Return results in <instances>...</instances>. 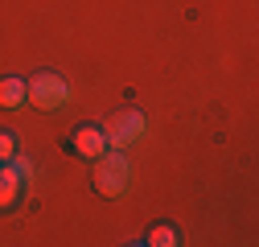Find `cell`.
Here are the masks:
<instances>
[{
    "instance_id": "cell-1",
    "label": "cell",
    "mask_w": 259,
    "mask_h": 247,
    "mask_svg": "<svg viewBox=\"0 0 259 247\" xmlns=\"http://www.w3.org/2000/svg\"><path fill=\"white\" fill-rule=\"evenodd\" d=\"M95 161H99L95 165V190L103 198H115V194H123L127 185H132V165H127L123 148H111V152H103V157H95Z\"/></svg>"
},
{
    "instance_id": "cell-2",
    "label": "cell",
    "mask_w": 259,
    "mask_h": 247,
    "mask_svg": "<svg viewBox=\"0 0 259 247\" xmlns=\"http://www.w3.org/2000/svg\"><path fill=\"white\" fill-rule=\"evenodd\" d=\"M25 99L41 111H58V107L70 103V83L58 78V74H33L25 83Z\"/></svg>"
},
{
    "instance_id": "cell-3",
    "label": "cell",
    "mask_w": 259,
    "mask_h": 247,
    "mask_svg": "<svg viewBox=\"0 0 259 247\" xmlns=\"http://www.w3.org/2000/svg\"><path fill=\"white\" fill-rule=\"evenodd\" d=\"M144 115L136 111V107H127V111H115L107 124H103V136H107V144L111 148H127V144H136L140 136H144Z\"/></svg>"
},
{
    "instance_id": "cell-4",
    "label": "cell",
    "mask_w": 259,
    "mask_h": 247,
    "mask_svg": "<svg viewBox=\"0 0 259 247\" xmlns=\"http://www.w3.org/2000/svg\"><path fill=\"white\" fill-rule=\"evenodd\" d=\"M74 152H78V157H87V161L103 157V152H107V136H103V128H95V124L78 128V132H74Z\"/></svg>"
},
{
    "instance_id": "cell-5",
    "label": "cell",
    "mask_w": 259,
    "mask_h": 247,
    "mask_svg": "<svg viewBox=\"0 0 259 247\" xmlns=\"http://www.w3.org/2000/svg\"><path fill=\"white\" fill-rule=\"evenodd\" d=\"M21 177H17V169L9 165V161H0V210H9V206H17V198H21Z\"/></svg>"
},
{
    "instance_id": "cell-6",
    "label": "cell",
    "mask_w": 259,
    "mask_h": 247,
    "mask_svg": "<svg viewBox=\"0 0 259 247\" xmlns=\"http://www.w3.org/2000/svg\"><path fill=\"white\" fill-rule=\"evenodd\" d=\"M0 107H9V111L25 107V83L21 78H5L0 83Z\"/></svg>"
},
{
    "instance_id": "cell-7",
    "label": "cell",
    "mask_w": 259,
    "mask_h": 247,
    "mask_svg": "<svg viewBox=\"0 0 259 247\" xmlns=\"http://www.w3.org/2000/svg\"><path fill=\"white\" fill-rule=\"evenodd\" d=\"M148 243H152V247H177L181 239H177V231H173V227H152Z\"/></svg>"
},
{
    "instance_id": "cell-8",
    "label": "cell",
    "mask_w": 259,
    "mask_h": 247,
    "mask_svg": "<svg viewBox=\"0 0 259 247\" xmlns=\"http://www.w3.org/2000/svg\"><path fill=\"white\" fill-rule=\"evenodd\" d=\"M9 165L17 169V177H21V181H29V177H33V161H29L25 152H13V157H9Z\"/></svg>"
},
{
    "instance_id": "cell-9",
    "label": "cell",
    "mask_w": 259,
    "mask_h": 247,
    "mask_svg": "<svg viewBox=\"0 0 259 247\" xmlns=\"http://www.w3.org/2000/svg\"><path fill=\"white\" fill-rule=\"evenodd\" d=\"M13 152H17V136L13 132H0V161H9Z\"/></svg>"
}]
</instances>
